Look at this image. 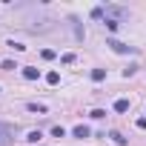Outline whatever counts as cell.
Returning <instances> with one entry per match:
<instances>
[{
    "label": "cell",
    "instance_id": "obj_6",
    "mask_svg": "<svg viewBox=\"0 0 146 146\" xmlns=\"http://www.w3.org/2000/svg\"><path fill=\"white\" fill-rule=\"evenodd\" d=\"M103 78H106V69H92V80L95 83H100Z\"/></svg>",
    "mask_w": 146,
    "mask_h": 146
},
{
    "label": "cell",
    "instance_id": "obj_11",
    "mask_svg": "<svg viewBox=\"0 0 146 146\" xmlns=\"http://www.w3.org/2000/svg\"><path fill=\"white\" fill-rule=\"evenodd\" d=\"M40 137H43V135H40V132H29V135H26V140H29V143H37V140H40Z\"/></svg>",
    "mask_w": 146,
    "mask_h": 146
},
{
    "label": "cell",
    "instance_id": "obj_8",
    "mask_svg": "<svg viewBox=\"0 0 146 146\" xmlns=\"http://www.w3.org/2000/svg\"><path fill=\"white\" fill-rule=\"evenodd\" d=\"M109 137H112V140H115V143H117V146H126V137H123V135H120V132H112V135H109Z\"/></svg>",
    "mask_w": 146,
    "mask_h": 146
},
{
    "label": "cell",
    "instance_id": "obj_9",
    "mask_svg": "<svg viewBox=\"0 0 146 146\" xmlns=\"http://www.w3.org/2000/svg\"><path fill=\"white\" fill-rule=\"evenodd\" d=\"M46 80H49L52 86H57V83H60V75H57V72H49V75H46Z\"/></svg>",
    "mask_w": 146,
    "mask_h": 146
},
{
    "label": "cell",
    "instance_id": "obj_1",
    "mask_svg": "<svg viewBox=\"0 0 146 146\" xmlns=\"http://www.w3.org/2000/svg\"><path fill=\"white\" fill-rule=\"evenodd\" d=\"M12 135H15V129H12V126L0 123V146H9V143H12Z\"/></svg>",
    "mask_w": 146,
    "mask_h": 146
},
{
    "label": "cell",
    "instance_id": "obj_15",
    "mask_svg": "<svg viewBox=\"0 0 146 146\" xmlns=\"http://www.w3.org/2000/svg\"><path fill=\"white\" fill-rule=\"evenodd\" d=\"M103 15H106V12H103L100 6H95V9H92V17H103Z\"/></svg>",
    "mask_w": 146,
    "mask_h": 146
},
{
    "label": "cell",
    "instance_id": "obj_7",
    "mask_svg": "<svg viewBox=\"0 0 146 146\" xmlns=\"http://www.w3.org/2000/svg\"><path fill=\"white\" fill-rule=\"evenodd\" d=\"M115 112H129V100H115Z\"/></svg>",
    "mask_w": 146,
    "mask_h": 146
},
{
    "label": "cell",
    "instance_id": "obj_2",
    "mask_svg": "<svg viewBox=\"0 0 146 146\" xmlns=\"http://www.w3.org/2000/svg\"><path fill=\"white\" fill-rule=\"evenodd\" d=\"M106 46H112V52H117V54H132V52H135L132 46H126V43H120V40H109Z\"/></svg>",
    "mask_w": 146,
    "mask_h": 146
},
{
    "label": "cell",
    "instance_id": "obj_4",
    "mask_svg": "<svg viewBox=\"0 0 146 146\" xmlns=\"http://www.w3.org/2000/svg\"><path fill=\"white\" fill-rule=\"evenodd\" d=\"M23 78H26V80H37V78H40V72L32 69V66H23Z\"/></svg>",
    "mask_w": 146,
    "mask_h": 146
},
{
    "label": "cell",
    "instance_id": "obj_14",
    "mask_svg": "<svg viewBox=\"0 0 146 146\" xmlns=\"http://www.w3.org/2000/svg\"><path fill=\"white\" fill-rule=\"evenodd\" d=\"M40 54H43V60H54V52H52V49H43Z\"/></svg>",
    "mask_w": 146,
    "mask_h": 146
},
{
    "label": "cell",
    "instance_id": "obj_13",
    "mask_svg": "<svg viewBox=\"0 0 146 146\" xmlns=\"http://www.w3.org/2000/svg\"><path fill=\"white\" fill-rule=\"evenodd\" d=\"M52 135H54V137H63L66 129H63V126H52Z\"/></svg>",
    "mask_w": 146,
    "mask_h": 146
},
{
    "label": "cell",
    "instance_id": "obj_10",
    "mask_svg": "<svg viewBox=\"0 0 146 146\" xmlns=\"http://www.w3.org/2000/svg\"><path fill=\"white\" fill-rule=\"evenodd\" d=\"M29 112H40V115H43L46 106H43V103H29Z\"/></svg>",
    "mask_w": 146,
    "mask_h": 146
},
{
    "label": "cell",
    "instance_id": "obj_12",
    "mask_svg": "<svg viewBox=\"0 0 146 146\" xmlns=\"http://www.w3.org/2000/svg\"><path fill=\"white\" fill-rule=\"evenodd\" d=\"M0 69H3V72H15V69H17V66H15V63H12V60H3V66H0Z\"/></svg>",
    "mask_w": 146,
    "mask_h": 146
},
{
    "label": "cell",
    "instance_id": "obj_5",
    "mask_svg": "<svg viewBox=\"0 0 146 146\" xmlns=\"http://www.w3.org/2000/svg\"><path fill=\"white\" fill-rule=\"evenodd\" d=\"M72 135L83 140V137H89V126H83V123H80V126H75V129H72Z\"/></svg>",
    "mask_w": 146,
    "mask_h": 146
},
{
    "label": "cell",
    "instance_id": "obj_3",
    "mask_svg": "<svg viewBox=\"0 0 146 146\" xmlns=\"http://www.w3.org/2000/svg\"><path fill=\"white\" fill-rule=\"evenodd\" d=\"M103 12H106V15H112V17H126V15H129V12H126V9H120V6H106Z\"/></svg>",
    "mask_w": 146,
    "mask_h": 146
}]
</instances>
